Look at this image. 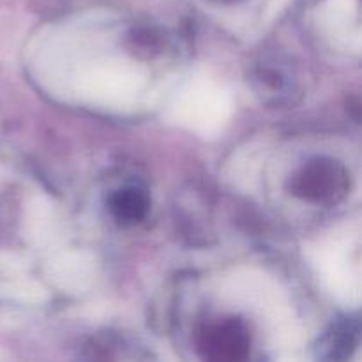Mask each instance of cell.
Segmentation results:
<instances>
[{"label":"cell","mask_w":362,"mask_h":362,"mask_svg":"<svg viewBox=\"0 0 362 362\" xmlns=\"http://www.w3.org/2000/svg\"><path fill=\"white\" fill-rule=\"evenodd\" d=\"M349 172L331 158L313 159L292 179L293 194L313 204H336L349 193Z\"/></svg>","instance_id":"cell-1"},{"label":"cell","mask_w":362,"mask_h":362,"mask_svg":"<svg viewBox=\"0 0 362 362\" xmlns=\"http://www.w3.org/2000/svg\"><path fill=\"white\" fill-rule=\"evenodd\" d=\"M198 346L205 359L216 362H237L250 356L251 336L240 320L230 318L204 329Z\"/></svg>","instance_id":"cell-2"},{"label":"cell","mask_w":362,"mask_h":362,"mask_svg":"<svg viewBox=\"0 0 362 362\" xmlns=\"http://www.w3.org/2000/svg\"><path fill=\"white\" fill-rule=\"evenodd\" d=\"M110 212L122 226L140 223L148 212V197L138 187H122L110 197Z\"/></svg>","instance_id":"cell-3"},{"label":"cell","mask_w":362,"mask_h":362,"mask_svg":"<svg viewBox=\"0 0 362 362\" xmlns=\"http://www.w3.org/2000/svg\"><path fill=\"white\" fill-rule=\"evenodd\" d=\"M356 329L349 324H341L338 327H334V332L327 338V349H329V359H341L339 352H343L341 356L346 357L350 354V350L354 349V343H356Z\"/></svg>","instance_id":"cell-4"},{"label":"cell","mask_w":362,"mask_h":362,"mask_svg":"<svg viewBox=\"0 0 362 362\" xmlns=\"http://www.w3.org/2000/svg\"><path fill=\"white\" fill-rule=\"evenodd\" d=\"M216 2H233V0H216Z\"/></svg>","instance_id":"cell-5"}]
</instances>
